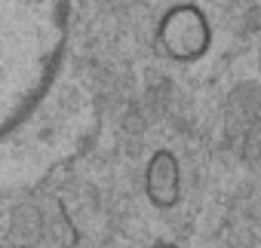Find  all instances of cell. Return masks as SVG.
<instances>
[{
  "instance_id": "3",
  "label": "cell",
  "mask_w": 261,
  "mask_h": 248,
  "mask_svg": "<svg viewBox=\"0 0 261 248\" xmlns=\"http://www.w3.org/2000/svg\"><path fill=\"white\" fill-rule=\"evenodd\" d=\"M243 150H246V157L261 169V116L249 126V132H246V144H243Z\"/></svg>"
},
{
  "instance_id": "1",
  "label": "cell",
  "mask_w": 261,
  "mask_h": 248,
  "mask_svg": "<svg viewBox=\"0 0 261 248\" xmlns=\"http://www.w3.org/2000/svg\"><path fill=\"white\" fill-rule=\"evenodd\" d=\"M157 43L166 58L178 65L200 61L212 46V25L197 4H178L163 13L157 25Z\"/></svg>"
},
{
  "instance_id": "4",
  "label": "cell",
  "mask_w": 261,
  "mask_h": 248,
  "mask_svg": "<svg viewBox=\"0 0 261 248\" xmlns=\"http://www.w3.org/2000/svg\"><path fill=\"white\" fill-rule=\"evenodd\" d=\"M151 248H178V245H175V242H154Z\"/></svg>"
},
{
  "instance_id": "2",
  "label": "cell",
  "mask_w": 261,
  "mask_h": 248,
  "mask_svg": "<svg viewBox=\"0 0 261 248\" xmlns=\"http://www.w3.org/2000/svg\"><path fill=\"white\" fill-rule=\"evenodd\" d=\"M145 196L154 208H175L181 199V166L178 157L166 147L154 150L145 166Z\"/></svg>"
}]
</instances>
